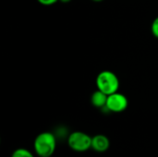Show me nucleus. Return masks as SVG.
Segmentation results:
<instances>
[{
    "instance_id": "f257e3e1",
    "label": "nucleus",
    "mask_w": 158,
    "mask_h": 157,
    "mask_svg": "<svg viewBox=\"0 0 158 157\" xmlns=\"http://www.w3.org/2000/svg\"><path fill=\"white\" fill-rule=\"evenodd\" d=\"M33 149L39 157L53 156L56 149V138L54 133L44 131L38 134L33 142Z\"/></svg>"
},
{
    "instance_id": "f03ea898",
    "label": "nucleus",
    "mask_w": 158,
    "mask_h": 157,
    "mask_svg": "<svg viewBox=\"0 0 158 157\" xmlns=\"http://www.w3.org/2000/svg\"><path fill=\"white\" fill-rule=\"evenodd\" d=\"M95 82L97 89L107 95L118 92L119 88V80L118 76L110 70L101 71L97 75Z\"/></svg>"
},
{
    "instance_id": "7ed1b4c3",
    "label": "nucleus",
    "mask_w": 158,
    "mask_h": 157,
    "mask_svg": "<svg viewBox=\"0 0 158 157\" xmlns=\"http://www.w3.org/2000/svg\"><path fill=\"white\" fill-rule=\"evenodd\" d=\"M68 145L74 152H86L92 149V137L82 131H73L68 137Z\"/></svg>"
},
{
    "instance_id": "20e7f679",
    "label": "nucleus",
    "mask_w": 158,
    "mask_h": 157,
    "mask_svg": "<svg viewBox=\"0 0 158 157\" xmlns=\"http://www.w3.org/2000/svg\"><path fill=\"white\" fill-rule=\"evenodd\" d=\"M129 105V101L126 95L116 92L107 96L106 108L113 113H121L127 109Z\"/></svg>"
},
{
    "instance_id": "39448f33",
    "label": "nucleus",
    "mask_w": 158,
    "mask_h": 157,
    "mask_svg": "<svg viewBox=\"0 0 158 157\" xmlns=\"http://www.w3.org/2000/svg\"><path fill=\"white\" fill-rule=\"evenodd\" d=\"M110 147L109 139L104 134H97L92 137V149L96 153H106Z\"/></svg>"
},
{
    "instance_id": "423d86ee",
    "label": "nucleus",
    "mask_w": 158,
    "mask_h": 157,
    "mask_svg": "<svg viewBox=\"0 0 158 157\" xmlns=\"http://www.w3.org/2000/svg\"><path fill=\"white\" fill-rule=\"evenodd\" d=\"M107 94L101 92L100 90H96L91 96V103L96 108H103L106 105L107 101Z\"/></svg>"
},
{
    "instance_id": "0eeeda50",
    "label": "nucleus",
    "mask_w": 158,
    "mask_h": 157,
    "mask_svg": "<svg viewBox=\"0 0 158 157\" xmlns=\"http://www.w3.org/2000/svg\"><path fill=\"white\" fill-rule=\"evenodd\" d=\"M11 157H34V155L31 151L25 148H19L12 153Z\"/></svg>"
},
{
    "instance_id": "6e6552de",
    "label": "nucleus",
    "mask_w": 158,
    "mask_h": 157,
    "mask_svg": "<svg viewBox=\"0 0 158 157\" xmlns=\"http://www.w3.org/2000/svg\"><path fill=\"white\" fill-rule=\"evenodd\" d=\"M151 31L153 33V35L157 38L158 39V17H156L153 22H152V25H151Z\"/></svg>"
},
{
    "instance_id": "1a4fd4ad",
    "label": "nucleus",
    "mask_w": 158,
    "mask_h": 157,
    "mask_svg": "<svg viewBox=\"0 0 158 157\" xmlns=\"http://www.w3.org/2000/svg\"><path fill=\"white\" fill-rule=\"evenodd\" d=\"M58 1L59 0H37V2L40 3L43 6H52V5L56 4Z\"/></svg>"
},
{
    "instance_id": "9d476101",
    "label": "nucleus",
    "mask_w": 158,
    "mask_h": 157,
    "mask_svg": "<svg viewBox=\"0 0 158 157\" xmlns=\"http://www.w3.org/2000/svg\"><path fill=\"white\" fill-rule=\"evenodd\" d=\"M59 1H60L61 3H69L71 0H59Z\"/></svg>"
},
{
    "instance_id": "9b49d317",
    "label": "nucleus",
    "mask_w": 158,
    "mask_h": 157,
    "mask_svg": "<svg viewBox=\"0 0 158 157\" xmlns=\"http://www.w3.org/2000/svg\"><path fill=\"white\" fill-rule=\"evenodd\" d=\"M92 1H94V2H102L104 0H92Z\"/></svg>"
},
{
    "instance_id": "f8f14e48",
    "label": "nucleus",
    "mask_w": 158,
    "mask_h": 157,
    "mask_svg": "<svg viewBox=\"0 0 158 157\" xmlns=\"http://www.w3.org/2000/svg\"><path fill=\"white\" fill-rule=\"evenodd\" d=\"M48 157H53V156H48Z\"/></svg>"
}]
</instances>
